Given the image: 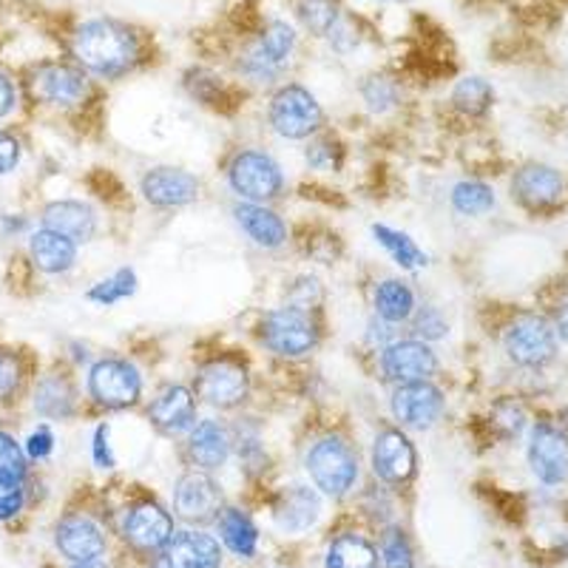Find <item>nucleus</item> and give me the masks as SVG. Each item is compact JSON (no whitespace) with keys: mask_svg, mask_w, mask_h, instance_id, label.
<instances>
[{"mask_svg":"<svg viewBox=\"0 0 568 568\" xmlns=\"http://www.w3.org/2000/svg\"><path fill=\"white\" fill-rule=\"evenodd\" d=\"M74 58L100 78H123L140 60V40L125 23L111 18L89 20L74 32Z\"/></svg>","mask_w":568,"mask_h":568,"instance_id":"obj_1","label":"nucleus"},{"mask_svg":"<svg viewBox=\"0 0 568 568\" xmlns=\"http://www.w3.org/2000/svg\"><path fill=\"white\" fill-rule=\"evenodd\" d=\"M256 336L278 358H304V355H311L318 347L322 329H318L311 311L284 304V307L267 311L262 316Z\"/></svg>","mask_w":568,"mask_h":568,"instance_id":"obj_2","label":"nucleus"},{"mask_svg":"<svg viewBox=\"0 0 568 568\" xmlns=\"http://www.w3.org/2000/svg\"><path fill=\"white\" fill-rule=\"evenodd\" d=\"M307 475L313 486L327 497H344L358 480V453L342 435H324L307 449Z\"/></svg>","mask_w":568,"mask_h":568,"instance_id":"obj_3","label":"nucleus"},{"mask_svg":"<svg viewBox=\"0 0 568 568\" xmlns=\"http://www.w3.org/2000/svg\"><path fill=\"white\" fill-rule=\"evenodd\" d=\"M194 395L213 409H236L251 395V375L240 358L220 355L196 369Z\"/></svg>","mask_w":568,"mask_h":568,"instance_id":"obj_4","label":"nucleus"},{"mask_svg":"<svg viewBox=\"0 0 568 568\" xmlns=\"http://www.w3.org/2000/svg\"><path fill=\"white\" fill-rule=\"evenodd\" d=\"M227 182L242 202H256V205L278 200L284 191V174L278 162L256 149H245L233 156L227 165Z\"/></svg>","mask_w":568,"mask_h":568,"instance_id":"obj_5","label":"nucleus"},{"mask_svg":"<svg viewBox=\"0 0 568 568\" xmlns=\"http://www.w3.org/2000/svg\"><path fill=\"white\" fill-rule=\"evenodd\" d=\"M89 398L98 404L100 409L109 413H120V409H131L140 404L142 398V375L129 358H100L94 367L89 369Z\"/></svg>","mask_w":568,"mask_h":568,"instance_id":"obj_6","label":"nucleus"},{"mask_svg":"<svg viewBox=\"0 0 568 568\" xmlns=\"http://www.w3.org/2000/svg\"><path fill=\"white\" fill-rule=\"evenodd\" d=\"M267 120H271V129L284 140H307L324 125V111L311 89L287 83L273 94Z\"/></svg>","mask_w":568,"mask_h":568,"instance_id":"obj_7","label":"nucleus"},{"mask_svg":"<svg viewBox=\"0 0 568 568\" xmlns=\"http://www.w3.org/2000/svg\"><path fill=\"white\" fill-rule=\"evenodd\" d=\"M504 349L517 367H526V369L546 367V364L557 355L555 324H551L549 318L537 316V313L517 316L515 322L506 327Z\"/></svg>","mask_w":568,"mask_h":568,"instance_id":"obj_8","label":"nucleus"},{"mask_svg":"<svg viewBox=\"0 0 568 568\" xmlns=\"http://www.w3.org/2000/svg\"><path fill=\"white\" fill-rule=\"evenodd\" d=\"M389 409L393 418L398 420L400 429H433L440 418H444L446 398L433 382H413V384H398L389 398Z\"/></svg>","mask_w":568,"mask_h":568,"instance_id":"obj_9","label":"nucleus"},{"mask_svg":"<svg viewBox=\"0 0 568 568\" xmlns=\"http://www.w3.org/2000/svg\"><path fill=\"white\" fill-rule=\"evenodd\" d=\"M222 504V486L202 469L185 471L174 486V511L191 526L216 524Z\"/></svg>","mask_w":568,"mask_h":568,"instance_id":"obj_10","label":"nucleus"},{"mask_svg":"<svg viewBox=\"0 0 568 568\" xmlns=\"http://www.w3.org/2000/svg\"><path fill=\"white\" fill-rule=\"evenodd\" d=\"M293 49H296V32H293L291 23L273 20L265 27V32L258 34V40L251 45V52L242 58L240 65L256 83H271L284 69V63L291 60Z\"/></svg>","mask_w":568,"mask_h":568,"instance_id":"obj_11","label":"nucleus"},{"mask_svg":"<svg viewBox=\"0 0 568 568\" xmlns=\"http://www.w3.org/2000/svg\"><path fill=\"white\" fill-rule=\"evenodd\" d=\"M418 453L409 435L398 426L382 429L373 440V471L387 486H404L415 478Z\"/></svg>","mask_w":568,"mask_h":568,"instance_id":"obj_12","label":"nucleus"},{"mask_svg":"<svg viewBox=\"0 0 568 568\" xmlns=\"http://www.w3.org/2000/svg\"><path fill=\"white\" fill-rule=\"evenodd\" d=\"M29 91L38 103L71 109L80 105L89 94V78L85 71L69 63H43L32 71Z\"/></svg>","mask_w":568,"mask_h":568,"instance_id":"obj_13","label":"nucleus"},{"mask_svg":"<svg viewBox=\"0 0 568 568\" xmlns=\"http://www.w3.org/2000/svg\"><path fill=\"white\" fill-rule=\"evenodd\" d=\"M440 362L435 349L420 338H407V342H393L382 349V375L389 384H413V382H433Z\"/></svg>","mask_w":568,"mask_h":568,"instance_id":"obj_14","label":"nucleus"},{"mask_svg":"<svg viewBox=\"0 0 568 568\" xmlns=\"http://www.w3.org/2000/svg\"><path fill=\"white\" fill-rule=\"evenodd\" d=\"M154 568H222V546L200 529L174 531L156 551Z\"/></svg>","mask_w":568,"mask_h":568,"instance_id":"obj_15","label":"nucleus"},{"mask_svg":"<svg viewBox=\"0 0 568 568\" xmlns=\"http://www.w3.org/2000/svg\"><path fill=\"white\" fill-rule=\"evenodd\" d=\"M174 535V517L154 500H142L125 511L123 537L140 555H156Z\"/></svg>","mask_w":568,"mask_h":568,"instance_id":"obj_16","label":"nucleus"},{"mask_svg":"<svg viewBox=\"0 0 568 568\" xmlns=\"http://www.w3.org/2000/svg\"><path fill=\"white\" fill-rule=\"evenodd\" d=\"M529 466L546 486L568 480V435L555 424H537L529 438Z\"/></svg>","mask_w":568,"mask_h":568,"instance_id":"obj_17","label":"nucleus"},{"mask_svg":"<svg viewBox=\"0 0 568 568\" xmlns=\"http://www.w3.org/2000/svg\"><path fill=\"white\" fill-rule=\"evenodd\" d=\"M145 202L154 207H185L200 200L202 182L191 171L174 169V165H156L145 171L140 182Z\"/></svg>","mask_w":568,"mask_h":568,"instance_id":"obj_18","label":"nucleus"},{"mask_svg":"<svg viewBox=\"0 0 568 568\" xmlns=\"http://www.w3.org/2000/svg\"><path fill=\"white\" fill-rule=\"evenodd\" d=\"M149 420L156 433L176 438L196 424V395L182 384H165L149 404Z\"/></svg>","mask_w":568,"mask_h":568,"instance_id":"obj_19","label":"nucleus"},{"mask_svg":"<svg viewBox=\"0 0 568 568\" xmlns=\"http://www.w3.org/2000/svg\"><path fill=\"white\" fill-rule=\"evenodd\" d=\"M566 180L557 169L542 165V162H529L511 176V196L529 211H542L562 200Z\"/></svg>","mask_w":568,"mask_h":568,"instance_id":"obj_20","label":"nucleus"},{"mask_svg":"<svg viewBox=\"0 0 568 568\" xmlns=\"http://www.w3.org/2000/svg\"><path fill=\"white\" fill-rule=\"evenodd\" d=\"M54 546L71 562L100 560L105 555V531L89 515H65L54 526Z\"/></svg>","mask_w":568,"mask_h":568,"instance_id":"obj_21","label":"nucleus"},{"mask_svg":"<svg viewBox=\"0 0 568 568\" xmlns=\"http://www.w3.org/2000/svg\"><path fill=\"white\" fill-rule=\"evenodd\" d=\"M231 449H233V438L220 420H213V418L196 420V424L191 426V433H187L185 453H187V460L194 464V469H202V471L222 469V466L227 464V458H231Z\"/></svg>","mask_w":568,"mask_h":568,"instance_id":"obj_22","label":"nucleus"},{"mask_svg":"<svg viewBox=\"0 0 568 568\" xmlns=\"http://www.w3.org/2000/svg\"><path fill=\"white\" fill-rule=\"evenodd\" d=\"M233 220L253 245L265 247V251H278V247L287 245V225L273 207L256 205V202H236Z\"/></svg>","mask_w":568,"mask_h":568,"instance_id":"obj_23","label":"nucleus"},{"mask_svg":"<svg viewBox=\"0 0 568 568\" xmlns=\"http://www.w3.org/2000/svg\"><path fill=\"white\" fill-rule=\"evenodd\" d=\"M43 227L60 233V236L71 240L74 245H83V242H91V236L98 233V216L83 202L58 200L43 207Z\"/></svg>","mask_w":568,"mask_h":568,"instance_id":"obj_24","label":"nucleus"},{"mask_svg":"<svg viewBox=\"0 0 568 568\" xmlns=\"http://www.w3.org/2000/svg\"><path fill=\"white\" fill-rule=\"evenodd\" d=\"M322 515V500L311 486H291L278 495V504L273 506L276 526L287 535H302L311 529Z\"/></svg>","mask_w":568,"mask_h":568,"instance_id":"obj_25","label":"nucleus"},{"mask_svg":"<svg viewBox=\"0 0 568 568\" xmlns=\"http://www.w3.org/2000/svg\"><path fill=\"white\" fill-rule=\"evenodd\" d=\"M74 407H78V393H74L69 375L49 373L40 378L34 387V413L40 418L65 420L74 415Z\"/></svg>","mask_w":568,"mask_h":568,"instance_id":"obj_26","label":"nucleus"},{"mask_svg":"<svg viewBox=\"0 0 568 568\" xmlns=\"http://www.w3.org/2000/svg\"><path fill=\"white\" fill-rule=\"evenodd\" d=\"M29 253H32V262L38 271L49 273V276H58L74 267L78 262V245L60 233L49 231V227H40L38 233L29 242Z\"/></svg>","mask_w":568,"mask_h":568,"instance_id":"obj_27","label":"nucleus"},{"mask_svg":"<svg viewBox=\"0 0 568 568\" xmlns=\"http://www.w3.org/2000/svg\"><path fill=\"white\" fill-rule=\"evenodd\" d=\"M373 307L375 316L387 324H407L413 313L418 311L415 291L404 278H384V282L375 284Z\"/></svg>","mask_w":568,"mask_h":568,"instance_id":"obj_28","label":"nucleus"},{"mask_svg":"<svg viewBox=\"0 0 568 568\" xmlns=\"http://www.w3.org/2000/svg\"><path fill=\"white\" fill-rule=\"evenodd\" d=\"M216 526H220L222 542H225L233 555L242 557V560H253V557H256L258 529L247 511L227 506V509H222L220 517H216Z\"/></svg>","mask_w":568,"mask_h":568,"instance_id":"obj_29","label":"nucleus"},{"mask_svg":"<svg viewBox=\"0 0 568 568\" xmlns=\"http://www.w3.org/2000/svg\"><path fill=\"white\" fill-rule=\"evenodd\" d=\"M327 568H378V549L362 535H338L329 542Z\"/></svg>","mask_w":568,"mask_h":568,"instance_id":"obj_30","label":"nucleus"},{"mask_svg":"<svg viewBox=\"0 0 568 568\" xmlns=\"http://www.w3.org/2000/svg\"><path fill=\"white\" fill-rule=\"evenodd\" d=\"M373 236L375 242L393 256L395 265L404 267V271H420V267L429 265V256L415 245V240L409 233L395 231V227L378 222V225H373Z\"/></svg>","mask_w":568,"mask_h":568,"instance_id":"obj_31","label":"nucleus"},{"mask_svg":"<svg viewBox=\"0 0 568 568\" xmlns=\"http://www.w3.org/2000/svg\"><path fill=\"white\" fill-rule=\"evenodd\" d=\"M134 293H136L134 267H120V271H114L111 276L100 278V282L85 293V298H89L91 304H100V307H114V304H120L123 298H131Z\"/></svg>","mask_w":568,"mask_h":568,"instance_id":"obj_32","label":"nucleus"},{"mask_svg":"<svg viewBox=\"0 0 568 568\" xmlns=\"http://www.w3.org/2000/svg\"><path fill=\"white\" fill-rule=\"evenodd\" d=\"M495 103V91L484 78H464L453 89V105L466 116H484Z\"/></svg>","mask_w":568,"mask_h":568,"instance_id":"obj_33","label":"nucleus"},{"mask_svg":"<svg viewBox=\"0 0 568 568\" xmlns=\"http://www.w3.org/2000/svg\"><path fill=\"white\" fill-rule=\"evenodd\" d=\"M449 200L460 216H484L495 207V191L480 180H464L453 187Z\"/></svg>","mask_w":568,"mask_h":568,"instance_id":"obj_34","label":"nucleus"},{"mask_svg":"<svg viewBox=\"0 0 568 568\" xmlns=\"http://www.w3.org/2000/svg\"><path fill=\"white\" fill-rule=\"evenodd\" d=\"M298 14H302L304 27L311 29L313 34H318V38H327L333 27L342 20L338 0H302Z\"/></svg>","mask_w":568,"mask_h":568,"instance_id":"obj_35","label":"nucleus"},{"mask_svg":"<svg viewBox=\"0 0 568 568\" xmlns=\"http://www.w3.org/2000/svg\"><path fill=\"white\" fill-rule=\"evenodd\" d=\"M378 560L387 568H415V551L409 542L407 531L393 526L382 535V549H378Z\"/></svg>","mask_w":568,"mask_h":568,"instance_id":"obj_36","label":"nucleus"},{"mask_svg":"<svg viewBox=\"0 0 568 568\" xmlns=\"http://www.w3.org/2000/svg\"><path fill=\"white\" fill-rule=\"evenodd\" d=\"M362 98L373 114H387L389 109H395L400 103V89L389 78L373 74V78H367L362 83Z\"/></svg>","mask_w":568,"mask_h":568,"instance_id":"obj_37","label":"nucleus"},{"mask_svg":"<svg viewBox=\"0 0 568 568\" xmlns=\"http://www.w3.org/2000/svg\"><path fill=\"white\" fill-rule=\"evenodd\" d=\"M23 378H27L23 358L14 349L0 347V404H7V400H12L20 393Z\"/></svg>","mask_w":568,"mask_h":568,"instance_id":"obj_38","label":"nucleus"},{"mask_svg":"<svg viewBox=\"0 0 568 568\" xmlns=\"http://www.w3.org/2000/svg\"><path fill=\"white\" fill-rule=\"evenodd\" d=\"M27 504V489H23V478L0 471V520H12L23 511Z\"/></svg>","mask_w":568,"mask_h":568,"instance_id":"obj_39","label":"nucleus"},{"mask_svg":"<svg viewBox=\"0 0 568 568\" xmlns=\"http://www.w3.org/2000/svg\"><path fill=\"white\" fill-rule=\"evenodd\" d=\"M409 322H413L415 336L426 344L438 342V338H444L446 333H449V324H446L444 313H440L438 307H418Z\"/></svg>","mask_w":568,"mask_h":568,"instance_id":"obj_40","label":"nucleus"},{"mask_svg":"<svg viewBox=\"0 0 568 568\" xmlns=\"http://www.w3.org/2000/svg\"><path fill=\"white\" fill-rule=\"evenodd\" d=\"M0 471L27 478V453L9 433H0Z\"/></svg>","mask_w":568,"mask_h":568,"instance_id":"obj_41","label":"nucleus"},{"mask_svg":"<svg viewBox=\"0 0 568 568\" xmlns=\"http://www.w3.org/2000/svg\"><path fill=\"white\" fill-rule=\"evenodd\" d=\"M495 426L506 435V438H517V435L524 433V426H526L524 407H520V404H515V400H504V404H497Z\"/></svg>","mask_w":568,"mask_h":568,"instance_id":"obj_42","label":"nucleus"},{"mask_svg":"<svg viewBox=\"0 0 568 568\" xmlns=\"http://www.w3.org/2000/svg\"><path fill=\"white\" fill-rule=\"evenodd\" d=\"M91 458H94V466L98 469H114L116 458L114 449H111V426L100 424L94 429V440H91Z\"/></svg>","mask_w":568,"mask_h":568,"instance_id":"obj_43","label":"nucleus"},{"mask_svg":"<svg viewBox=\"0 0 568 568\" xmlns=\"http://www.w3.org/2000/svg\"><path fill=\"white\" fill-rule=\"evenodd\" d=\"M322 302V284L316 278H298L291 287V304L293 307H302V311H313L316 304Z\"/></svg>","mask_w":568,"mask_h":568,"instance_id":"obj_44","label":"nucleus"},{"mask_svg":"<svg viewBox=\"0 0 568 568\" xmlns=\"http://www.w3.org/2000/svg\"><path fill=\"white\" fill-rule=\"evenodd\" d=\"M23 453H27L32 460L49 458V455L54 453V433H52V429H49V426H38V429H34V433L27 438Z\"/></svg>","mask_w":568,"mask_h":568,"instance_id":"obj_45","label":"nucleus"},{"mask_svg":"<svg viewBox=\"0 0 568 568\" xmlns=\"http://www.w3.org/2000/svg\"><path fill=\"white\" fill-rule=\"evenodd\" d=\"M20 162V142L9 131H0V174L18 169Z\"/></svg>","mask_w":568,"mask_h":568,"instance_id":"obj_46","label":"nucleus"},{"mask_svg":"<svg viewBox=\"0 0 568 568\" xmlns=\"http://www.w3.org/2000/svg\"><path fill=\"white\" fill-rule=\"evenodd\" d=\"M307 162H311L313 169L333 165V151H329V142H313V149L307 151Z\"/></svg>","mask_w":568,"mask_h":568,"instance_id":"obj_47","label":"nucleus"},{"mask_svg":"<svg viewBox=\"0 0 568 568\" xmlns=\"http://www.w3.org/2000/svg\"><path fill=\"white\" fill-rule=\"evenodd\" d=\"M14 109V85L7 74H0V116H7Z\"/></svg>","mask_w":568,"mask_h":568,"instance_id":"obj_48","label":"nucleus"},{"mask_svg":"<svg viewBox=\"0 0 568 568\" xmlns=\"http://www.w3.org/2000/svg\"><path fill=\"white\" fill-rule=\"evenodd\" d=\"M555 333H557V338H560V342H566L568 344V298L566 302L560 304V307H557V313H555Z\"/></svg>","mask_w":568,"mask_h":568,"instance_id":"obj_49","label":"nucleus"},{"mask_svg":"<svg viewBox=\"0 0 568 568\" xmlns=\"http://www.w3.org/2000/svg\"><path fill=\"white\" fill-rule=\"evenodd\" d=\"M71 568H111L103 560H85V562H71Z\"/></svg>","mask_w":568,"mask_h":568,"instance_id":"obj_50","label":"nucleus"}]
</instances>
